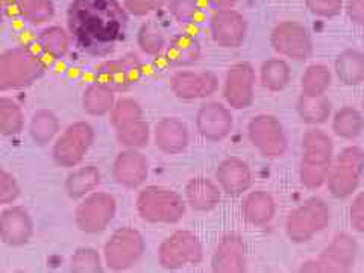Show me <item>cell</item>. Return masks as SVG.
Segmentation results:
<instances>
[{"mask_svg": "<svg viewBox=\"0 0 364 273\" xmlns=\"http://www.w3.org/2000/svg\"><path fill=\"white\" fill-rule=\"evenodd\" d=\"M129 17L120 0H70L65 28L79 52L107 58L127 38Z\"/></svg>", "mask_w": 364, "mask_h": 273, "instance_id": "obj_1", "label": "cell"}, {"mask_svg": "<svg viewBox=\"0 0 364 273\" xmlns=\"http://www.w3.org/2000/svg\"><path fill=\"white\" fill-rule=\"evenodd\" d=\"M46 67L43 56L26 46L0 52V93L32 87L44 76Z\"/></svg>", "mask_w": 364, "mask_h": 273, "instance_id": "obj_2", "label": "cell"}, {"mask_svg": "<svg viewBox=\"0 0 364 273\" xmlns=\"http://www.w3.org/2000/svg\"><path fill=\"white\" fill-rule=\"evenodd\" d=\"M111 127L123 149H144L152 140L151 124L139 100L123 96L109 112Z\"/></svg>", "mask_w": 364, "mask_h": 273, "instance_id": "obj_3", "label": "cell"}, {"mask_svg": "<svg viewBox=\"0 0 364 273\" xmlns=\"http://www.w3.org/2000/svg\"><path fill=\"white\" fill-rule=\"evenodd\" d=\"M187 208L181 193L163 186H144L135 199L136 214L152 225H176L186 218Z\"/></svg>", "mask_w": 364, "mask_h": 273, "instance_id": "obj_4", "label": "cell"}, {"mask_svg": "<svg viewBox=\"0 0 364 273\" xmlns=\"http://www.w3.org/2000/svg\"><path fill=\"white\" fill-rule=\"evenodd\" d=\"M331 219L333 211L326 200L313 196L289 213L284 231L291 243L305 245L322 234L331 223Z\"/></svg>", "mask_w": 364, "mask_h": 273, "instance_id": "obj_5", "label": "cell"}, {"mask_svg": "<svg viewBox=\"0 0 364 273\" xmlns=\"http://www.w3.org/2000/svg\"><path fill=\"white\" fill-rule=\"evenodd\" d=\"M363 175L364 149L357 144H350L336 154L325 186L334 199L345 200L355 195Z\"/></svg>", "mask_w": 364, "mask_h": 273, "instance_id": "obj_6", "label": "cell"}, {"mask_svg": "<svg viewBox=\"0 0 364 273\" xmlns=\"http://www.w3.org/2000/svg\"><path fill=\"white\" fill-rule=\"evenodd\" d=\"M360 246L357 238L345 231L336 232L316 258L306 259L299 272L306 273H346L355 267Z\"/></svg>", "mask_w": 364, "mask_h": 273, "instance_id": "obj_7", "label": "cell"}, {"mask_svg": "<svg viewBox=\"0 0 364 273\" xmlns=\"http://www.w3.org/2000/svg\"><path fill=\"white\" fill-rule=\"evenodd\" d=\"M96 141V129L87 120H77L65 127L52 143L53 163L63 168H73L85 161Z\"/></svg>", "mask_w": 364, "mask_h": 273, "instance_id": "obj_8", "label": "cell"}, {"mask_svg": "<svg viewBox=\"0 0 364 273\" xmlns=\"http://www.w3.org/2000/svg\"><path fill=\"white\" fill-rule=\"evenodd\" d=\"M203 243L198 234L188 230H176L159 243L156 259L161 269L168 272L199 266L203 261Z\"/></svg>", "mask_w": 364, "mask_h": 273, "instance_id": "obj_9", "label": "cell"}, {"mask_svg": "<svg viewBox=\"0 0 364 273\" xmlns=\"http://www.w3.org/2000/svg\"><path fill=\"white\" fill-rule=\"evenodd\" d=\"M143 234L132 226H122L108 237L104 245L105 267L111 272H127L140 263L146 254Z\"/></svg>", "mask_w": 364, "mask_h": 273, "instance_id": "obj_10", "label": "cell"}, {"mask_svg": "<svg viewBox=\"0 0 364 273\" xmlns=\"http://www.w3.org/2000/svg\"><path fill=\"white\" fill-rule=\"evenodd\" d=\"M269 43L281 58L296 63L309 61L314 53L311 31L298 20H282L270 31Z\"/></svg>", "mask_w": 364, "mask_h": 273, "instance_id": "obj_11", "label": "cell"}, {"mask_svg": "<svg viewBox=\"0 0 364 273\" xmlns=\"http://www.w3.org/2000/svg\"><path fill=\"white\" fill-rule=\"evenodd\" d=\"M117 215V200L108 191H93L77 200L73 220L81 232L97 235L105 232Z\"/></svg>", "mask_w": 364, "mask_h": 273, "instance_id": "obj_12", "label": "cell"}, {"mask_svg": "<svg viewBox=\"0 0 364 273\" xmlns=\"http://www.w3.org/2000/svg\"><path fill=\"white\" fill-rule=\"evenodd\" d=\"M246 134L249 143L263 158L278 159L289 149L287 131L273 114H257L249 120Z\"/></svg>", "mask_w": 364, "mask_h": 273, "instance_id": "obj_13", "label": "cell"}, {"mask_svg": "<svg viewBox=\"0 0 364 273\" xmlns=\"http://www.w3.org/2000/svg\"><path fill=\"white\" fill-rule=\"evenodd\" d=\"M257 81L255 67L247 61H238L228 67L220 85L225 104L232 111L247 109L255 100Z\"/></svg>", "mask_w": 364, "mask_h": 273, "instance_id": "obj_14", "label": "cell"}, {"mask_svg": "<svg viewBox=\"0 0 364 273\" xmlns=\"http://www.w3.org/2000/svg\"><path fill=\"white\" fill-rule=\"evenodd\" d=\"M210 37L220 49L242 48L247 37V20L235 8L214 9L208 20Z\"/></svg>", "mask_w": 364, "mask_h": 273, "instance_id": "obj_15", "label": "cell"}, {"mask_svg": "<svg viewBox=\"0 0 364 273\" xmlns=\"http://www.w3.org/2000/svg\"><path fill=\"white\" fill-rule=\"evenodd\" d=\"M144 64L136 53L129 52L119 58L100 63L96 68V79L109 85L116 93H127L143 75Z\"/></svg>", "mask_w": 364, "mask_h": 273, "instance_id": "obj_16", "label": "cell"}, {"mask_svg": "<svg viewBox=\"0 0 364 273\" xmlns=\"http://www.w3.org/2000/svg\"><path fill=\"white\" fill-rule=\"evenodd\" d=\"M220 79L211 70L196 72L179 68L170 77V91L179 100L193 102L213 97L220 88Z\"/></svg>", "mask_w": 364, "mask_h": 273, "instance_id": "obj_17", "label": "cell"}, {"mask_svg": "<svg viewBox=\"0 0 364 273\" xmlns=\"http://www.w3.org/2000/svg\"><path fill=\"white\" fill-rule=\"evenodd\" d=\"M195 127L203 140L220 143L226 140L234 129L232 109L219 100L203 102L196 112Z\"/></svg>", "mask_w": 364, "mask_h": 273, "instance_id": "obj_18", "label": "cell"}, {"mask_svg": "<svg viewBox=\"0 0 364 273\" xmlns=\"http://www.w3.org/2000/svg\"><path fill=\"white\" fill-rule=\"evenodd\" d=\"M151 173V163L141 149H122L112 161L111 175L119 187L140 190Z\"/></svg>", "mask_w": 364, "mask_h": 273, "instance_id": "obj_19", "label": "cell"}, {"mask_svg": "<svg viewBox=\"0 0 364 273\" xmlns=\"http://www.w3.org/2000/svg\"><path fill=\"white\" fill-rule=\"evenodd\" d=\"M36 232V222L28 208L11 203L0 211V242L9 247L26 246Z\"/></svg>", "mask_w": 364, "mask_h": 273, "instance_id": "obj_20", "label": "cell"}, {"mask_svg": "<svg viewBox=\"0 0 364 273\" xmlns=\"http://www.w3.org/2000/svg\"><path fill=\"white\" fill-rule=\"evenodd\" d=\"M210 266L215 273L246 272L247 247L245 238L238 232H226L213 250Z\"/></svg>", "mask_w": 364, "mask_h": 273, "instance_id": "obj_21", "label": "cell"}, {"mask_svg": "<svg viewBox=\"0 0 364 273\" xmlns=\"http://www.w3.org/2000/svg\"><path fill=\"white\" fill-rule=\"evenodd\" d=\"M214 179L223 191V195L231 198L246 195L254 186L252 168L247 161L238 156L222 159L214 172Z\"/></svg>", "mask_w": 364, "mask_h": 273, "instance_id": "obj_22", "label": "cell"}, {"mask_svg": "<svg viewBox=\"0 0 364 273\" xmlns=\"http://www.w3.org/2000/svg\"><path fill=\"white\" fill-rule=\"evenodd\" d=\"M152 141L156 149L168 156L184 154L190 146V128L179 117L159 119L152 129Z\"/></svg>", "mask_w": 364, "mask_h": 273, "instance_id": "obj_23", "label": "cell"}, {"mask_svg": "<svg viewBox=\"0 0 364 273\" xmlns=\"http://www.w3.org/2000/svg\"><path fill=\"white\" fill-rule=\"evenodd\" d=\"M336 156L331 135L317 127H311L301 139V163L316 167H331Z\"/></svg>", "mask_w": 364, "mask_h": 273, "instance_id": "obj_24", "label": "cell"}, {"mask_svg": "<svg viewBox=\"0 0 364 273\" xmlns=\"http://www.w3.org/2000/svg\"><path fill=\"white\" fill-rule=\"evenodd\" d=\"M182 196L187 202V207L195 213H211L220 205L223 191L215 179L195 176L188 179Z\"/></svg>", "mask_w": 364, "mask_h": 273, "instance_id": "obj_25", "label": "cell"}, {"mask_svg": "<svg viewBox=\"0 0 364 273\" xmlns=\"http://www.w3.org/2000/svg\"><path fill=\"white\" fill-rule=\"evenodd\" d=\"M242 218L247 225L261 228L277 215V200L266 190H249L242 200Z\"/></svg>", "mask_w": 364, "mask_h": 273, "instance_id": "obj_26", "label": "cell"}, {"mask_svg": "<svg viewBox=\"0 0 364 273\" xmlns=\"http://www.w3.org/2000/svg\"><path fill=\"white\" fill-rule=\"evenodd\" d=\"M202 56L200 43L188 32H179L168 38L164 49V60L176 68H188L195 65Z\"/></svg>", "mask_w": 364, "mask_h": 273, "instance_id": "obj_27", "label": "cell"}, {"mask_svg": "<svg viewBox=\"0 0 364 273\" xmlns=\"http://www.w3.org/2000/svg\"><path fill=\"white\" fill-rule=\"evenodd\" d=\"M102 182L100 168L95 164H79L68 168L64 179V191L72 200H81L99 188Z\"/></svg>", "mask_w": 364, "mask_h": 273, "instance_id": "obj_28", "label": "cell"}, {"mask_svg": "<svg viewBox=\"0 0 364 273\" xmlns=\"http://www.w3.org/2000/svg\"><path fill=\"white\" fill-rule=\"evenodd\" d=\"M73 46L67 28L46 26L36 37V50L44 60L61 61L70 52Z\"/></svg>", "mask_w": 364, "mask_h": 273, "instance_id": "obj_29", "label": "cell"}, {"mask_svg": "<svg viewBox=\"0 0 364 273\" xmlns=\"http://www.w3.org/2000/svg\"><path fill=\"white\" fill-rule=\"evenodd\" d=\"M116 95V91L109 85L99 81V79H95L82 91L81 107L90 117L109 116V112L117 100Z\"/></svg>", "mask_w": 364, "mask_h": 273, "instance_id": "obj_30", "label": "cell"}, {"mask_svg": "<svg viewBox=\"0 0 364 273\" xmlns=\"http://www.w3.org/2000/svg\"><path fill=\"white\" fill-rule=\"evenodd\" d=\"M334 75L345 87L364 84V52L349 48L341 50L334 60Z\"/></svg>", "mask_w": 364, "mask_h": 273, "instance_id": "obj_31", "label": "cell"}, {"mask_svg": "<svg viewBox=\"0 0 364 273\" xmlns=\"http://www.w3.org/2000/svg\"><path fill=\"white\" fill-rule=\"evenodd\" d=\"M61 132V120L52 109L41 108L31 116L28 123V134L32 143L38 147H46L55 141Z\"/></svg>", "mask_w": 364, "mask_h": 273, "instance_id": "obj_32", "label": "cell"}, {"mask_svg": "<svg viewBox=\"0 0 364 273\" xmlns=\"http://www.w3.org/2000/svg\"><path fill=\"white\" fill-rule=\"evenodd\" d=\"M296 112L302 123L309 127H322L331 120L334 112L333 102L326 95L323 96H299L296 102Z\"/></svg>", "mask_w": 364, "mask_h": 273, "instance_id": "obj_33", "label": "cell"}, {"mask_svg": "<svg viewBox=\"0 0 364 273\" xmlns=\"http://www.w3.org/2000/svg\"><path fill=\"white\" fill-rule=\"evenodd\" d=\"M331 129L341 140H357L364 132V112L352 105L340 107L331 116Z\"/></svg>", "mask_w": 364, "mask_h": 273, "instance_id": "obj_34", "label": "cell"}, {"mask_svg": "<svg viewBox=\"0 0 364 273\" xmlns=\"http://www.w3.org/2000/svg\"><path fill=\"white\" fill-rule=\"evenodd\" d=\"M258 81L270 93H281L291 82V68L287 60L269 58L263 61L258 70Z\"/></svg>", "mask_w": 364, "mask_h": 273, "instance_id": "obj_35", "label": "cell"}, {"mask_svg": "<svg viewBox=\"0 0 364 273\" xmlns=\"http://www.w3.org/2000/svg\"><path fill=\"white\" fill-rule=\"evenodd\" d=\"M334 73L331 68L321 63H314L305 67L301 75L299 88L302 96H323L333 85Z\"/></svg>", "mask_w": 364, "mask_h": 273, "instance_id": "obj_36", "label": "cell"}, {"mask_svg": "<svg viewBox=\"0 0 364 273\" xmlns=\"http://www.w3.org/2000/svg\"><path fill=\"white\" fill-rule=\"evenodd\" d=\"M167 41L168 38L166 37V32L152 20L144 21L136 31V46L143 55L151 56V58L164 53Z\"/></svg>", "mask_w": 364, "mask_h": 273, "instance_id": "obj_37", "label": "cell"}, {"mask_svg": "<svg viewBox=\"0 0 364 273\" xmlns=\"http://www.w3.org/2000/svg\"><path fill=\"white\" fill-rule=\"evenodd\" d=\"M25 129V111L13 97L0 96V135L16 136Z\"/></svg>", "mask_w": 364, "mask_h": 273, "instance_id": "obj_38", "label": "cell"}, {"mask_svg": "<svg viewBox=\"0 0 364 273\" xmlns=\"http://www.w3.org/2000/svg\"><path fill=\"white\" fill-rule=\"evenodd\" d=\"M14 9L32 26L48 25L55 16L52 0H16Z\"/></svg>", "mask_w": 364, "mask_h": 273, "instance_id": "obj_39", "label": "cell"}, {"mask_svg": "<svg viewBox=\"0 0 364 273\" xmlns=\"http://www.w3.org/2000/svg\"><path fill=\"white\" fill-rule=\"evenodd\" d=\"M105 269L104 255L93 246L76 247L68 259V270L75 273H99Z\"/></svg>", "mask_w": 364, "mask_h": 273, "instance_id": "obj_40", "label": "cell"}, {"mask_svg": "<svg viewBox=\"0 0 364 273\" xmlns=\"http://www.w3.org/2000/svg\"><path fill=\"white\" fill-rule=\"evenodd\" d=\"M166 8L170 17L181 26L195 25L202 13L200 0H168Z\"/></svg>", "mask_w": 364, "mask_h": 273, "instance_id": "obj_41", "label": "cell"}, {"mask_svg": "<svg viewBox=\"0 0 364 273\" xmlns=\"http://www.w3.org/2000/svg\"><path fill=\"white\" fill-rule=\"evenodd\" d=\"M20 196L21 187L17 178L5 167H0V205L6 207V205L16 203Z\"/></svg>", "mask_w": 364, "mask_h": 273, "instance_id": "obj_42", "label": "cell"}, {"mask_svg": "<svg viewBox=\"0 0 364 273\" xmlns=\"http://www.w3.org/2000/svg\"><path fill=\"white\" fill-rule=\"evenodd\" d=\"M306 9L318 18H336L343 13L345 0H305Z\"/></svg>", "mask_w": 364, "mask_h": 273, "instance_id": "obj_43", "label": "cell"}, {"mask_svg": "<svg viewBox=\"0 0 364 273\" xmlns=\"http://www.w3.org/2000/svg\"><path fill=\"white\" fill-rule=\"evenodd\" d=\"M168 0H123L129 16L134 17H147L156 11L166 8Z\"/></svg>", "mask_w": 364, "mask_h": 273, "instance_id": "obj_44", "label": "cell"}, {"mask_svg": "<svg viewBox=\"0 0 364 273\" xmlns=\"http://www.w3.org/2000/svg\"><path fill=\"white\" fill-rule=\"evenodd\" d=\"M348 219L352 231L364 237V191L355 193L348 208Z\"/></svg>", "mask_w": 364, "mask_h": 273, "instance_id": "obj_45", "label": "cell"}, {"mask_svg": "<svg viewBox=\"0 0 364 273\" xmlns=\"http://www.w3.org/2000/svg\"><path fill=\"white\" fill-rule=\"evenodd\" d=\"M343 11L350 25L364 28V0H345Z\"/></svg>", "mask_w": 364, "mask_h": 273, "instance_id": "obj_46", "label": "cell"}, {"mask_svg": "<svg viewBox=\"0 0 364 273\" xmlns=\"http://www.w3.org/2000/svg\"><path fill=\"white\" fill-rule=\"evenodd\" d=\"M240 2V0H208V5L214 9H230L235 8V5Z\"/></svg>", "mask_w": 364, "mask_h": 273, "instance_id": "obj_47", "label": "cell"}, {"mask_svg": "<svg viewBox=\"0 0 364 273\" xmlns=\"http://www.w3.org/2000/svg\"><path fill=\"white\" fill-rule=\"evenodd\" d=\"M4 6H2V4H0V28L4 26V20H5V13H4Z\"/></svg>", "mask_w": 364, "mask_h": 273, "instance_id": "obj_48", "label": "cell"}, {"mask_svg": "<svg viewBox=\"0 0 364 273\" xmlns=\"http://www.w3.org/2000/svg\"><path fill=\"white\" fill-rule=\"evenodd\" d=\"M0 4H2V6L5 8L6 5L9 6H14L16 5V0H0Z\"/></svg>", "mask_w": 364, "mask_h": 273, "instance_id": "obj_49", "label": "cell"}, {"mask_svg": "<svg viewBox=\"0 0 364 273\" xmlns=\"http://www.w3.org/2000/svg\"><path fill=\"white\" fill-rule=\"evenodd\" d=\"M361 108H363V112H364V93H363V97H361Z\"/></svg>", "mask_w": 364, "mask_h": 273, "instance_id": "obj_50", "label": "cell"}, {"mask_svg": "<svg viewBox=\"0 0 364 273\" xmlns=\"http://www.w3.org/2000/svg\"><path fill=\"white\" fill-rule=\"evenodd\" d=\"M363 44H364V36H363Z\"/></svg>", "mask_w": 364, "mask_h": 273, "instance_id": "obj_51", "label": "cell"}]
</instances>
